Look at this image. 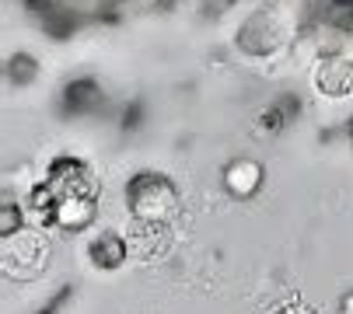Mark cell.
I'll return each instance as SVG.
<instances>
[{
    "instance_id": "cell-2",
    "label": "cell",
    "mask_w": 353,
    "mask_h": 314,
    "mask_svg": "<svg viewBox=\"0 0 353 314\" xmlns=\"http://www.w3.org/2000/svg\"><path fill=\"white\" fill-rule=\"evenodd\" d=\"M63 101H77L74 109H88V105H94V101H98V84H94L91 77H77V81H70V84H67Z\"/></svg>"
},
{
    "instance_id": "cell-3",
    "label": "cell",
    "mask_w": 353,
    "mask_h": 314,
    "mask_svg": "<svg viewBox=\"0 0 353 314\" xmlns=\"http://www.w3.org/2000/svg\"><path fill=\"white\" fill-rule=\"evenodd\" d=\"M8 77L18 81V84H28L32 77H39V63L28 56V52H14L8 60Z\"/></svg>"
},
{
    "instance_id": "cell-1",
    "label": "cell",
    "mask_w": 353,
    "mask_h": 314,
    "mask_svg": "<svg viewBox=\"0 0 353 314\" xmlns=\"http://www.w3.org/2000/svg\"><path fill=\"white\" fill-rule=\"evenodd\" d=\"M315 87L329 98H343L353 91V60L346 56H325L315 67Z\"/></svg>"
}]
</instances>
